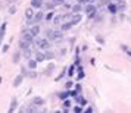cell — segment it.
I'll use <instances>...</instances> for the list:
<instances>
[{
  "label": "cell",
  "mask_w": 131,
  "mask_h": 113,
  "mask_svg": "<svg viewBox=\"0 0 131 113\" xmlns=\"http://www.w3.org/2000/svg\"><path fill=\"white\" fill-rule=\"evenodd\" d=\"M63 40V31L60 30H53V38H52V41H62Z\"/></svg>",
  "instance_id": "4"
},
{
  "label": "cell",
  "mask_w": 131,
  "mask_h": 113,
  "mask_svg": "<svg viewBox=\"0 0 131 113\" xmlns=\"http://www.w3.org/2000/svg\"><path fill=\"white\" fill-rule=\"evenodd\" d=\"M16 107H18V98H16V97H12L10 104H9V112H15Z\"/></svg>",
  "instance_id": "12"
},
{
  "label": "cell",
  "mask_w": 131,
  "mask_h": 113,
  "mask_svg": "<svg viewBox=\"0 0 131 113\" xmlns=\"http://www.w3.org/2000/svg\"><path fill=\"white\" fill-rule=\"evenodd\" d=\"M62 19H63V15H58V16H54L53 24L54 25H59V27H60V24H62Z\"/></svg>",
  "instance_id": "26"
},
{
  "label": "cell",
  "mask_w": 131,
  "mask_h": 113,
  "mask_svg": "<svg viewBox=\"0 0 131 113\" xmlns=\"http://www.w3.org/2000/svg\"><path fill=\"white\" fill-rule=\"evenodd\" d=\"M37 63H38V62H37L36 59H32V57H31V59H28V66H27V68H28V69H36Z\"/></svg>",
  "instance_id": "21"
},
{
  "label": "cell",
  "mask_w": 131,
  "mask_h": 113,
  "mask_svg": "<svg viewBox=\"0 0 131 113\" xmlns=\"http://www.w3.org/2000/svg\"><path fill=\"white\" fill-rule=\"evenodd\" d=\"M75 68H77V65H75V63H74V65H71L69 71H68V77H69V78L74 77V73H75Z\"/></svg>",
  "instance_id": "28"
},
{
  "label": "cell",
  "mask_w": 131,
  "mask_h": 113,
  "mask_svg": "<svg viewBox=\"0 0 131 113\" xmlns=\"http://www.w3.org/2000/svg\"><path fill=\"white\" fill-rule=\"evenodd\" d=\"M72 110H74V112H75V113H81V112H84L83 106H80V104H77V106L74 107V109H72Z\"/></svg>",
  "instance_id": "33"
},
{
  "label": "cell",
  "mask_w": 131,
  "mask_h": 113,
  "mask_svg": "<svg viewBox=\"0 0 131 113\" xmlns=\"http://www.w3.org/2000/svg\"><path fill=\"white\" fill-rule=\"evenodd\" d=\"M69 107H71V100H68V98H66V100L63 101V109H65V110H68Z\"/></svg>",
  "instance_id": "34"
},
{
  "label": "cell",
  "mask_w": 131,
  "mask_h": 113,
  "mask_svg": "<svg viewBox=\"0 0 131 113\" xmlns=\"http://www.w3.org/2000/svg\"><path fill=\"white\" fill-rule=\"evenodd\" d=\"M28 30H30V32L34 35V38H36V37H38V34H40V27H38V24H32Z\"/></svg>",
  "instance_id": "6"
},
{
  "label": "cell",
  "mask_w": 131,
  "mask_h": 113,
  "mask_svg": "<svg viewBox=\"0 0 131 113\" xmlns=\"http://www.w3.org/2000/svg\"><path fill=\"white\" fill-rule=\"evenodd\" d=\"M78 3H81V5H89L90 3V0H77Z\"/></svg>",
  "instance_id": "43"
},
{
  "label": "cell",
  "mask_w": 131,
  "mask_h": 113,
  "mask_svg": "<svg viewBox=\"0 0 131 113\" xmlns=\"http://www.w3.org/2000/svg\"><path fill=\"white\" fill-rule=\"evenodd\" d=\"M83 10H84V7H83L81 3H77V5H74V6L71 7V12L72 13H81Z\"/></svg>",
  "instance_id": "14"
},
{
  "label": "cell",
  "mask_w": 131,
  "mask_h": 113,
  "mask_svg": "<svg viewBox=\"0 0 131 113\" xmlns=\"http://www.w3.org/2000/svg\"><path fill=\"white\" fill-rule=\"evenodd\" d=\"M36 60L37 62H44V60H46V56H44V53H43V52H36Z\"/></svg>",
  "instance_id": "20"
},
{
  "label": "cell",
  "mask_w": 131,
  "mask_h": 113,
  "mask_svg": "<svg viewBox=\"0 0 131 113\" xmlns=\"http://www.w3.org/2000/svg\"><path fill=\"white\" fill-rule=\"evenodd\" d=\"M84 113H93V107L87 106V107H85V110H84Z\"/></svg>",
  "instance_id": "37"
},
{
  "label": "cell",
  "mask_w": 131,
  "mask_h": 113,
  "mask_svg": "<svg viewBox=\"0 0 131 113\" xmlns=\"http://www.w3.org/2000/svg\"><path fill=\"white\" fill-rule=\"evenodd\" d=\"M66 72H68V69H66V68H63V69H62V71H60L59 77H56V78H54V81H60V79H62V78L65 77V73H66Z\"/></svg>",
  "instance_id": "27"
},
{
  "label": "cell",
  "mask_w": 131,
  "mask_h": 113,
  "mask_svg": "<svg viewBox=\"0 0 131 113\" xmlns=\"http://www.w3.org/2000/svg\"><path fill=\"white\" fill-rule=\"evenodd\" d=\"M2 40H3V37L0 35V47H2Z\"/></svg>",
  "instance_id": "44"
},
{
  "label": "cell",
  "mask_w": 131,
  "mask_h": 113,
  "mask_svg": "<svg viewBox=\"0 0 131 113\" xmlns=\"http://www.w3.org/2000/svg\"><path fill=\"white\" fill-rule=\"evenodd\" d=\"M22 81H24V75H22V73L16 75V77H15V79H13V87H15V88H18L19 85L22 84Z\"/></svg>",
  "instance_id": "9"
},
{
  "label": "cell",
  "mask_w": 131,
  "mask_h": 113,
  "mask_svg": "<svg viewBox=\"0 0 131 113\" xmlns=\"http://www.w3.org/2000/svg\"><path fill=\"white\" fill-rule=\"evenodd\" d=\"M7 50H9V44H5V46L2 47V52H3V53H7Z\"/></svg>",
  "instance_id": "38"
},
{
  "label": "cell",
  "mask_w": 131,
  "mask_h": 113,
  "mask_svg": "<svg viewBox=\"0 0 131 113\" xmlns=\"http://www.w3.org/2000/svg\"><path fill=\"white\" fill-rule=\"evenodd\" d=\"M21 57H22V52H21V48L19 50H16L15 53H13V57H12V62L16 65V63H19V60H21Z\"/></svg>",
  "instance_id": "10"
},
{
  "label": "cell",
  "mask_w": 131,
  "mask_h": 113,
  "mask_svg": "<svg viewBox=\"0 0 131 113\" xmlns=\"http://www.w3.org/2000/svg\"><path fill=\"white\" fill-rule=\"evenodd\" d=\"M115 2H116V3H121V2H122V0H115Z\"/></svg>",
  "instance_id": "45"
},
{
  "label": "cell",
  "mask_w": 131,
  "mask_h": 113,
  "mask_svg": "<svg viewBox=\"0 0 131 113\" xmlns=\"http://www.w3.org/2000/svg\"><path fill=\"white\" fill-rule=\"evenodd\" d=\"M107 10L112 13V15H115V13L118 12L119 9H118V6H116V5H113V3H109V5H107Z\"/></svg>",
  "instance_id": "19"
},
{
  "label": "cell",
  "mask_w": 131,
  "mask_h": 113,
  "mask_svg": "<svg viewBox=\"0 0 131 113\" xmlns=\"http://www.w3.org/2000/svg\"><path fill=\"white\" fill-rule=\"evenodd\" d=\"M53 71H54V65L53 63H49L47 68L44 69V75H46V77H50V75L53 73Z\"/></svg>",
  "instance_id": "15"
},
{
  "label": "cell",
  "mask_w": 131,
  "mask_h": 113,
  "mask_svg": "<svg viewBox=\"0 0 131 113\" xmlns=\"http://www.w3.org/2000/svg\"><path fill=\"white\" fill-rule=\"evenodd\" d=\"M44 56H46V60H50V59H53V57H54V53L50 50V48H49V50H46V52H44Z\"/></svg>",
  "instance_id": "24"
},
{
  "label": "cell",
  "mask_w": 131,
  "mask_h": 113,
  "mask_svg": "<svg viewBox=\"0 0 131 113\" xmlns=\"http://www.w3.org/2000/svg\"><path fill=\"white\" fill-rule=\"evenodd\" d=\"M75 101H77V104H80V106H85V104H87V100H85V98H84L83 95H75Z\"/></svg>",
  "instance_id": "16"
},
{
  "label": "cell",
  "mask_w": 131,
  "mask_h": 113,
  "mask_svg": "<svg viewBox=\"0 0 131 113\" xmlns=\"http://www.w3.org/2000/svg\"><path fill=\"white\" fill-rule=\"evenodd\" d=\"M53 18H54V13H53V10H50V12H47L46 15H44V19H46L47 22H50V21H53Z\"/></svg>",
  "instance_id": "25"
},
{
  "label": "cell",
  "mask_w": 131,
  "mask_h": 113,
  "mask_svg": "<svg viewBox=\"0 0 131 113\" xmlns=\"http://www.w3.org/2000/svg\"><path fill=\"white\" fill-rule=\"evenodd\" d=\"M6 27H7L6 22H3V24L0 25V35H2V37H5V32H6Z\"/></svg>",
  "instance_id": "29"
},
{
  "label": "cell",
  "mask_w": 131,
  "mask_h": 113,
  "mask_svg": "<svg viewBox=\"0 0 131 113\" xmlns=\"http://www.w3.org/2000/svg\"><path fill=\"white\" fill-rule=\"evenodd\" d=\"M25 18L27 19H32L34 18V7L32 6H30L27 10H25Z\"/></svg>",
  "instance_id": "17"
},
{
  "label": "cell",
  "mask_w": 131,
  "mask_h": 113,
  "mask_svg": "<svg viewBox=\"0 0 131 113\" xmlns=\"http://www.w3.org/2000/svg\"><path fill=\"white\" fill-rule=\"evenodd\" d=\"M71 87H72V81H71V79H69V81H68V82H66L65 88H66V90H69V88H71Z\"/></svg>",
  "instance_id": "42"
},
{
  "label": "cell",
  "mask_w": 131,
  "mask_h": 113,
  "mask_svg": "<svg viewBox=\"0 0 131 113\" xmlns=\"http://www.w3.org/2000/svg\"><path fill=\"white\" fill-rule=\"evenodd\" d=\"M58 97H59L60 100H66V98H69V90L62 91V93H58Z\"/></svg>",
  "instance_id": "22"
},
{
  "label": "cell",
  "mask_w": 131,
  "mask_h": 113,
  "mask_svg": "<svg viewBox=\"0 0 131 113\" xmlns=\"http://www.w3.org/2000/svg\"><path fill=\"white\" fill-rule=\"evenodd\" d=\"M21 38L25 40V41H28L30 44L34 43V35L30 32V30H22V31H21Z\"/></svg>",
  "instance_id": "3"
},
{
  "label": "cell",
  "mask_w": 131,
  "mask_h": 113,
  "mask_svg": "<svg viewBox=\"0 0 131 113\" xmlns=\"http://www.w3.org/2000/svg\"><path fill=\"white\" fill-rule=\"evenodd\" d=\"M81 88H83V87H81V85H80V84H77V85H75V91H77L78 94H80V93H81Z\"/></svg>",
  "instance_id": "40"
},
{
  "label": "cell",
  "mask_w": 131,
  "mask_h": 113,
  "mask_svg": "<svg viewBox=\"0 0 131 113\" xmlns=\"http://www.w3.org/2000/svg\"><path fill=\"white\" fill-rule=\"evenodd\" d=\"M31 6L34 9H41L44 6V0H31Z\"/></svg>",
  "instance_id": "11"
},
{
  "label": "cell",
  "mask_w": 131,
  "mask_h": 113,
  "mask_svg": "<svg viewBox=\"0 0 131 113\" xmlns=\"http://www.w3.org/2000/svg\"><path fill=\"white\" fill-rule=\"evenodd\" d=\"M81 19H83L81 13H72V16H71V24H72V25H78L80 22H81Z\"/></svg>",
  "instance_id": "5"
},
{
  "label": "cell",
  "mask_w": 131,
  "mask_h": 113,
  "mask_svg": "<svg viewBox=\"0 0 131 113\" xmlns=\"http://www.w3.org/2000/svg\"><path fill=\"white\" fill-rule=\"evenodd\" d=\"M22 56H24V57H25L27 60L31 59V57H32V50H31L30 47H28V48H25V50H22Z\"/></svg>",
  "instance_id": "18"
},
{
  "label": "cell",
  "mask_w": 131,
  "mask_h": 113,
  "mask_svg": "<svg viewBox=\"0 0 131 113\" xmlns=\"http://www.w3.org/2000/svg\"><path fill=\"white\" fill-rule=\"evenodd\" d=\"M96 41L99 43L100 46H103V44H105V38H103L102 35H96Z\"/></svg>",
  "instance_id": "32"
},
{
  "label": "cell",
  "mask_w": 131,
  "mask_h": 113,
  "mask_svg": "<svg viewBox=\"0 0 131 113\" xmlns=\"http://www.w3.org/2000/svg\"><path fill=\"white\" fill-rule=\"evenodd\" d=\"M32 19H34V24H38V22H41L43 19H44V12L38 9V12L34 15V18H32Z\"/></svg>",
  "instance_id": "8"
},
{
  "label": "cell",
  "mask_w": 131,
  "mask_h": 113,
  "mask_svg": "<svg viewBox=\"0 0 131 113\" xmlns=\"http://www.w3.org/2000/svg\"><path fill=\"white\" fill-rule=\"evenodd\" d=\"M31 103H32V104H36V106L38 107V106H43L46 101H44V98H43V97H40V95H36V97H32Z\"/></svg>",
  "instance_id": "7"
},
{
  "label": "cell",
  "mask_w": 131,
  "mask_h": 113,
  "mask_svg": "<svg viewBox=\"0 0 131 113\" xmlns=\"http://www.w3.org/2000/svg\"><path fill=\"white\" fill-rule=\"evenodd\" d=\"M54 7H56V3H54V2H50V3H46V9H47V10H53Z\"/></svg>",
  "instance_id": "30"
},
{
  "label": "cell",
  "mask_w": 131,
  "mask_h": 113,
  "mask_svg": "<svg viewBox=\"0 0 131 113\" xmlns=\"http://www.w3.org/2000/svg\"><path fill=\"white\" fill-rule=\"evenodd\" d=\"M83 78H84V72L80 71L78 72V75H77V79H83Z\"/></svg>",
  "instance_id": "39"
},
{
  "label": "cell",
  "mask_w": 131,
  "mask_h": 113,
  "mask_svg": "<svg viewBox=\"0 0 131 113\" xmlns=\"http://www.w3.org/2000/svg\"><path fill=\"white\" fill-rule=\"evenodd\" d=\"M9 13H10V15L16 13V6H10V7H9Z\"/></svg>",
  "instance_id": "36"
},
{
  "label": "cell",
  "mask_w": 131,
  "mask_h": 113,
  "mask_svg": "<svg viewBox=\"0 0 131 113\" xmlns=\"http://www.w3.org/2000/svg\"><path fill=\"white\" fill-rule=\"evenodd\" d=\"M54 3H56V6H58V5H63V3H65L66 0H53Z\"/></svg>",
  "instance_id": "41"
},
{
  "label": "cell",
  "mask_w": 131,
  "mask_h": 113,
  "mask_svg": "<svg viewBox=\"0 0 131 113\" xmlns=\"http://www.w3.org/2000/svg\"><path fill=\"white\" fill-rule=\"evenodd\" d=\"M28 71H30L28 68H21V73H22L24 77H27V75H28Z\"/></svg>",
  "instance_id": "35"
},
{
  "label": "cell",
  "mask_w": 131,
  "mask_h": 113,
  "mask_svg": "<svg viewBox=\"0 0 131 113\" xmlns=\"http://www.w3.org/2000/svg\"><path fill=\"white\" fill-rule=\"evenodd\" d=\"M46 38H49V40L52 41V38H53V30H47L46 31Z\"/></svg>",
  "instance_id": "31"
},
{
  "label": "cell",
  "mask_w": 131,
  "mask_h": 113,
  "mask_svg": "<svg viewBox=\"0 0 131 113\" xmlns=\"http://www.w3.org/2000/svg\"><path fill=\"white\" fill-rule=\"evenodd\" d=\"M34 44H36L40 50H44V52L52 47V43H50V40H49V38H46V37H44V38L36 37V38H34Z\"/></svg>",
  "instance_id": "1"
},
{
  "label": "cell",
  "mask_w": 131,
  "mask_h": 113,
  "mask_svg": "<svg viewBox=\"0 0 131 113\" xmlns=\"http://www.w3.org/2000/svg\"><path fill=\"white\" fill-rule=\"evenodd\" d=\"M30 46L31 44L28 41H25V40H22V38L19 40V48H21V50H25V48H28Z\"/></svg>",
  "instance_id": "23"
},
{
  "label": "cell",
  "mask_w": 131,
  "mask_h": 113,
  "mask_svg": "<svg viewBox=\"0 0 131 113\" xmlns=\"http://www.w3.org/2000/svg\"><path fill=\"white\" fill-rule=\"evenodd\" d=\"M72 27H74V25L71 24V21H66V22H63V24H60V30L63 31V32H66V31H69L72 28Z\"/></svg>",
  "instance_id": "13"
},
{
  "label": "cell",
  "mask_w": 131,
  "mask_h": 113,
  "mask_svg": "<svg viewBox=\"0 0 131 113\" xmlns=\"http://www.w3.org/2000/svg\"><path fill=\"white\" fill-rule=\"evenodd\" d=\"M84 12L87 13V16H89L90 19H93V18H96V12H97V9H96V6L93 5V3H89L87 7H84Z\"/></svg>",
  "instance_id": "2"
}]
</instances>
